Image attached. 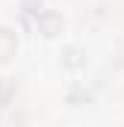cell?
Here are the masks:
<instances>
[{"label":"cell","mask_w":124,"mask_h":127,"mask_svg":"<svg viewBox=\"0 0 124 127\" xmlns=\"http://www.w3.org/2000/svg\"><path fill=\"white\" fill-rule=\"evenodd\" d=\"M32 30L47 44H62V41H68L71 21H68V15L62 9H38L35 18H32Z\"/></svg>","instance_id":"6da1fadb"},{"label":"cell","mask_w":124,"mask_h":127,"mask_svg":"<svg viewBox=\"0 0 124 127\" xmlns=\"http://www.w3.org/2000/svg\"><path fill=\"white\" fill-rule=\"evenodd\" d=\"M56 65H59V71L65 77H83V71L89 68V53H86V47L80 44V41H62L59 47H56Z\"/></svg>","instance_id":"7a4b0ae2"},{"label":"cell","mask_w":124,"mask_h":127,"mask_svg":"<svg viewBox=\"0 0 124 127\" xmlns=\"http://www.w3.org/2000/svg\"><path fill=\"white\" fill-rule=\"evenodd\" d=\"M21 56V32L15 24L0 21V74L9 71Z\"/></svg>","instance_id":"3957f363"}]
</instances>
